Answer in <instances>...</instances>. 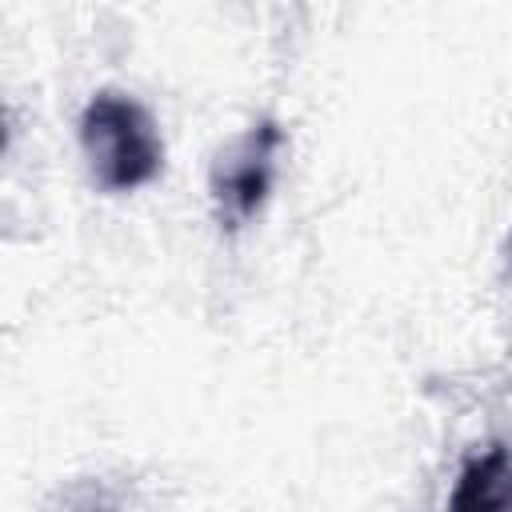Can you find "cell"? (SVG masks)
<instances>
[{
	"label": "cell",
	"instance_id": "3",
	"mask_svg": "<svg viewBox=\"0 0 512 512\" xmlns=\"http://www.w3.org/2000/svg\"><path fill=\"white\" fill-rule=\"evenodd\" d=\"M448 512H512V448L488 444L468 456L452 484Z\"/></svg>",
	"mask_w": 512,
	"mask_h": 512
},
{
	"label": "cell",
	"instance_id": "1",
	"mask_svg": "<svg viewBox=\"0 0 512 512\" xmlns=\"http://www.w3.org/2000/svg\"><path fill=\"white\" fill-rule=\"evenodd\" d=\"M80 148L92 180L104 192H132L160 176L164 144L148 108L120 92L100 88L80 112Z\"/></svg>",
	"mask_w": 512,
	"mask_h": 512
},
{
	"label": "cell",
	"instance_id": "2",
	"mask_svg": "<svg viewBox=\"0 0 512 512\" xmlns=\"http://www.w3.org/2000/svg\"><path fill=\"white\" fill-rule=\"evenodd\" d=\"M280 148H284V128L276 120H260L244 136H236L228 148H220L208 180L220 228L236 232L248 220H256V212L272 192Z\"/></svg>",
	"mask_w": 512,
	"mask_h": 512
}]
</instances>
